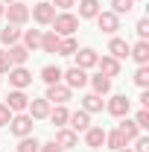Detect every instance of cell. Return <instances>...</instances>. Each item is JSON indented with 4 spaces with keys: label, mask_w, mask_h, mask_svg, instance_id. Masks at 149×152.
<instances>
[{
    "label": "cell",
    "mask_w": 149,
    "mask_h": 152,
    "mask_svg": "<svg viewBox=\"0 0 149 152\" xmlns=\"http://www.w3.org/2000/svg\"><path fill=\"white\" fill-rule=\"evenodd\" d=\"M26 105H29V96L23 94V91H18V88L6 96V108L9 111H26Z\"/></svg>",
    "instance_id": "8fae6325"
},
{
    "label": "cell",
    "mask_w": 149,
    "mask_h": 152,
    "mask_svg": "<svg viewBox=\"0 0 149 152\" xmlns=\"http://www.w3.org/2000/svg\"><path fill=\"white\" fill-rule=\"evenodd\" d=\"M3 12L9 15V23H15V26H20V23H26V20H29V6H26V3H18V0H15V3H9Z\"/></svg>",
    "instance_id": "3957f363"
},
{
    "label": "cell",
    "mask_w": 149,
    "mask_h": 152,
    "mask_svg": "<svg viewBox=\"0 0 149 152\" xmlns=\"http://www.w3.org/2000/svg\"><path fill=\"white\" fill-rule=\"evenodd\" d=\"M96 23H99L102 32L114 35V32L120 29V15H114V12H99V15H96Z\"/></svg>",
    "instance_id": "9c48e42d"
},
{
    "label": "cell",
    "mask_w": 149,
    "mask_h": 152,
    "mask_svg": "<svg viewBox=\"0 0 149 152\" xmlns=\"http://www.w3.org/2000/svg\"><path fill=\"white\" fill-rule=\"evenodd\" d=\"M18 38H20V29L15 26V23H9L6 29H0V41H3L6 47H12V44H18Z\"/></svg>",
    "instance_id": "603a6c76"
},
{
    "label": "cell",
    "mask_w": 149,
    "mask_h": 152,
    "mask_svg": "<svg viewBox=\"0 0 149 152\" xmlns=\"http://www.w3.org/2000/svg\"><path fill=\"white\" fill-rule=\"evenodd\" d=\"M73 56H76V67H82V70H88V67H96V58H99L93 50H88V47H85V50H76Z\"/></svg>",
    "instance_id": "9a60e30c"
},
{
    "label": "cell",
    "mask_w": 149,
    "mask_h": 152,
    "mask_svg": "<svg viewBox=\"0 0 149 152\" xmlns=\"http://www.w3.org/2000/svg\"><path fill=\"white\" fill-rule=\"evenodd\" d=\"M47 117H50V120H53L56 126H64V123H67V117H70V111H67L64 105H56V108L47 114Z\"/></svg>",
    "instance_id": "f1b7e54d"
},
{
    "label": "cell",
    "mask_w": 149,
    "mask_h": 152,
    "mask_svg": "<svg viewBox=\"0 0 149 152\" xmlns=\"http://www.w3.org/2000/svg\"><path fill=\"white\" fill-rule=\"evenodd\" d=\"M9 56H6V50H0V73H9Z\"/></svg>",
    "instance_id": "74e56055"
},
{
    "label": "cell",
    "mask_w": 149,
    "mask_h": 152,
    "mask_svg": "<svg viewBox=\"0 0 149 152\" xmlns=\"http://www.w3.org/2000/svg\"><path fill=\"white\" fill-rule=\"evenodd\" d=\"M85 143H88L91 149H99V146L105 143V129H99V126H91V129L85 132Z\"/></svg>",
    "instance_id": "2e32d148"
},
{
    "label": "cell",
    "mask_w": 149,
    "mask_h": 152,
    "mask_svg": "<svg viewBox=\"0 0 149 152\" xmlns=\"http://www.w3.org/2000/svg\"><path fill=\"white\" fill-rule=\"evenodd\" d=\"M114 152H131V149H126V146H123V149H114Z\"/></svg>",
    "instance_id": "60d3db41"
},
{
    "label": "cell",
    "mask_w": 149,
    "mask_h": 152,
    "mask_svg": "<svg viewBox=\"0 0 149 152\" xmlns=\"http://www.w3.org/2000/svg\"><path fill=\"white\" fill-rule=\"evenodd\" d=\"M26 111H29V117H32V120H44V117L50 114V102H47V99H29Z\"/></svg>",
    "instance_id": "5bb4252c"
},
{
    "label": "cell",
    "mask_w": 149,
    "mask_h": 152,
    "mask_svg": "<svg viewBox=\"0 0 149 152\" xmlns=\"http://www.w3.org/2000/svg\"><path fill=\"white\" fill-rule=\"evenodd\" d=\"M134 152H149V137H134Z\"/></svg>",
    "instance_id": "8d00e7d4"
},
{
    "label": "cell",
    "mask_w": 149,
    "mask_h": 152,
    "mask_svg": "<svg viewBox=\"0 0 149 152\" xmlns=\"http://www.w3.org/2000/svg\"><path fill=\"white\" fill-rule=\"evenodd\" d=\"M61 79H64V85L73 91V88H85L88 85V73L82 70V67H70V70H61Z\"/></svg>",
    "instance_id": "277c9868"
},
{
    "label": "cell",
    "mask_w": 149,
    "mask_h": 152,
    "mask_svg": "<svg viewBox=\"0 0 149 152\" xmlns=\"http://www.w3.org/2000/svg\"><path fill=\"white\" fill-rule=\"evenodd\" d=\"M0 3H15V0H0Z\"/></svg>",
    "instance_id": "7bdbcfd3"
},
{
    "label": "cell",
    "mask_w": 149,
    "mask_h": 152,
    "mask_svg": "<svg viewBox=\"0 0 149 152\" xmlns=\"http://www.w3.org/2000/svg\"><path fill=\"white\" fill-rule=\"evenodd\" d=\"M129 108H131V102H129L126 94H114L111 99H108V114H114V117H126Z\"/></svg>",
    "instance_id": "ba28073f"
},
{
    "label": "cell",
    "mask_w": 149,
    "mask_h": 152,
    "mask_svg": "<svg viewBox=\"0 0 149 152\" xmlns=\"http://www.w3.org/2000/svg\"><path fill=\"white\" fill-rule=\"evenodd\" d=\"M6 56H9V64H12V67H23L26 58H29V50H26L23 44H12Z\"/></svg>",
    "instance_id": "7c38bea8"
},
{
    "label": "cell",
    "mask_w": 149,
    "mask_h": 152,
    "mask_svg": "<svg viewBox=\"0 0 149 152\" xmlns=\"http://www.w3.org/2000/svg\"><path fill=\"white\" fill-rule=\"evenodd\" d=\"M91 85H93V94H108V91H111V79H108V76H102V73H96L91 79Z\"/></svg>",
    "instance_id": "cb8c5ba5"
},
{
    "label": "cell",
    "mask_w": 149,
    "mask_h": 152,
    "mask_svg": "<svg viewBox=\"0 0 149 152\" xmlns=\"http://www.w3.org/2000/svg\"><path fill=\"white\" fill-rule=\"evenodd\" d=\"M105 143H108V149H123V146H126L129 140H126L123 134L114 129V132H105Z\"/></svg>",
    "instance_id": "4316f807"
},
{
    "label": "cell",
    "mask_w": 149,
    "mask_h": 152,
    "mask_svg": "<svg viewBox=\"0 0 149 152\" xmlns=\"http://www.w3.org/2000/svg\"><path fill=\"white\" fill-rule=\"evenodd\" d=\"M9 85L18 88V91H23L26 85H32V73L26 67H9Z\"/></svg>",
    "instance_id": "8992f818"
},
{
    "label": "cell",
    "mask_w": 149,
    "mask_h": 152,
    "mask_svg": "<svg viewBox=\"0 0 149 152\" xmlns=\"http://www.w3.org/2000/svg\"><path fill=\"white\" fill-rule=\"evenodd\" d=\"M102 9H99V0H82L79 3V18H96Z\"/></svg>",
    "instance_id": "44dd1931"
},
{
    "label": "cell",
    "mask_w": 149,
    "mask_h": 152,
    "mask_svg": "<svg viewBox=\"0 0 149 152\" xmlns=\"http://www.w3.org/2000/svg\"><path fill=\"white\" fill-rule=\"evenodd\" d=\"M76 29H79V18H76V15H70V12H61V15H56V18H53V32H56L58 38L64 35H73Z\"/></svg>",
    "instance_id": "6da1fadb"
},
{
    "label": "cell",
    "mask_w": 149,
    "mask_h": 152,
    "mask_svg": "<svg viewBox=\"0 0 149 152\" xmlns=\"http://www.w3.org/2000/svg\"><path fill=\"white\" fill-rule=\"evenodd\" d=\"M50 6H58V9H64V12H67V9L73 6V0H50Z\"/></svg>",
    "instance_id": "ab89813d"
},
{
    "label": "cell",
    "mask_w": 149,
    "mask_h": 152,
    "mask_svg": "<svg viewBox=\"0 0 149 152\" xmlns=\"http://www.w3.org/2000/svg\"><path fill=\"white\" fill-rule=\"evenodd\" d=\"M67 123H70V132H88L91 129V114L88 111H73L67 117Z\"/></svg>",
    "instance_id": "30bf717a"
},
{
    "label": "cell",
    "mask_w": 149,
    "mask_h": 152,
    "mask_svg": "<svg viewBox=\"0 0 149 152\" xmlns=\"http://www.w3.org/2000/svg\"><path fill=\"white\" fill-rule=\"evenodd\" d=\"M58 41H61V38H58L56 32L41 35V50H44V53H58Z\"/></svg>",
    "instance_id": "d4e9b609"
},
{
    "label": "cell",
    "mask_w": 149,
    "mask_h": 152,
    "mask_svg": "<svg viewBox=\"0 0 149 152\" xmlns=\"http://www.w3.org/2000/svg\"><path fill=\"white\" fill-rule=\"evenodd\" d=\"M9 129H12V134H18V137L32 134V117H29V114H18V117H12V120H9Z\"/></svg>",
    "instance_id": "5b68a950"
},
{
    "label": "cell",
    "mask_w": 149,
    "mask_h": 152,
    "mask_svg": "<svg viewBox=\"0 0 149 152\" xmlns=\"http://www.w3.org/2000/svg\"><path fill=\"white\" fill-rule=\"evenodd\" d=\"M29 15L35 18V23H41V26H47V23H53V18H56V6H50V3L38 0L35 6H32V12H29Z\"/></svg>",
    "instance_id": "7a4b0ae2"
},
{
    "label": "cell",
    "mask_w": 149,
    "mask_h": 152,
    "mask_svg": "<svg viewBox=\"0 0 149 152\" xmlns=\"http://www.w3.org/2000/svg\"><path fill=\"white\" fill-rule=\"evenodd\" d=\"M96 67H99V73L108 76V79L120 73V61H117L114 56H102V58H96Z\"/></svg>",
    "instance_id": "4fadbf2b"
},
{
    "label": "cell",
    "mask_w": 149,
    "mask_h": 152,
    "mask_svg": "<svg viewBox=\"0 0 149 152\" xmlns=\"http://www.w3.org/2000/svg\"><path fill=\"white\" fill-rule=\"evenodd\" d=\"M3 9H6V6H3V3H0V18H3Z\"/></svg>",
    "instance_id": "b9f144b4"
},
{
    "label": "cell",
    "mask_w": 149,
    "mask_h": 152,
    "mask_svg": "<svg viewBox=\"0 0 149 152\" xmlns=\"http://www.w3.org/2000/svg\"><path fill=\"white\" fill-rule=\"evenodd\" d=\"M134 85H140V88H146V85H149V67H146V64L137 67V73H134Z\"/></svg>",
    "instance_id": "d6a6232c"
},
{
    "label": "cell",
    "mask_w": 149,
    "mask_h": 152,
    "mask_svg": "<svg viewBox=\"0 0 149 152\" xmlns=\"http://www.w3.org/2000/svg\"><path fill=\"white\" fill-rule=\"evenodd\" d=\"M108 53H111L117 61H120V58H129V44H126L123 38H111V41H108Z\"/></svg>",
    "instance_id": "ac0fdd59"
},
{
    "label": "cell",
    "mask_w": 149,
    "mask_h": 152,
    "mask_svg": "<svg viewBox=\"0 0 149 152\" xmlns=\"http://www.w3.org/2000/svg\"><path fill=\"white\" fill-rule=\"evenodd\" d=\"M38 146H41V143H38L32 134H26V137L18 140V152H38Z\"/></svg>",
    "instance_id": "f546056e"
},
{
    "label": "cell",
    "mask_w": 149,
    "mask_h": 152,
    "mask_svg": "<svg viewBox=\"0 0 149 152\" xmlns=\"http://www.w3.org/2000/svg\"><path fill=\"white\" fill-rule=\"evenodd\" d=\"M134 123H137V129H146V126H149V111H146V108H140V111H137Z\"/></svg>",
    "instance_id": "836d02e7"
},
{
    "label": "cell",
    "mask_w": 149,
    "mask_h": 152,
    "mask_svg": "<svg viewBox=\"0 0 149 152\" xmlns=\"http://www.w3.org/2000/svg\"><path fill=\"white\" fill-rule=\"evenodd\" d=\"M111 12L114 15H126V12H131V6H134V0H111Z\"/></svg>",
    "instance_id": "1f68e13d"
},
{
    "label": "cell",
    "mask_w": 149,
    "mask_h": 152,
    "mask_svg": "<svg viewBox=\"0 0 149 152\" xmlns=\"http://www.w3.org/2000/svg\"><path fill=\"white\" fill-rule=\"evenodd\" d=\"M82 111H88V114L102 111V96L99 94H85L82 96Z\"/></svg>",
    "instance_id": "d6986e66"
},
{
    "label": "cell",
    "mask_w": 149,
    "mask_h": 152,
    "mask_svg": "<svg viewBox=\"0 0 149 152\" xmlns=\"http://www.w3.org/2000/svg\"><path fill=\"white\" fill-rule=\"evenodd\" d=\"M117 132L123 134V137H126V140H134V137H137V134H140V129H137V123H134V120H123V123H120V129H117Z\"/></svg>",
    "instance_id": "484cf974"
},
{
    "label": "cell",
    "mask_w": 149,
    "mask_h": 152,
    "mask_svg": "<svg viewBox=\"0 0 149 152\" xmlns=\"http://www.w3.org/2000/svg\"><path fill=\"white\" fill-rule=\"evenodd\" d=\"M76 132H70V129H61V132L56 134V146H61V149H73L76 146Z\"/></svg>",
    "instance_id": "ffe728a7"
},
{
    "label": "cell",
    "mask_w": 149,
    "mask_h": 152,
    "mask_svg": "<svg viewBox=\"0 0 149 152\" xmlns=\"http://www.w3.org/2000/svg\"><path fill=\"white\" fill-rule=\"evenodd\" d=\"M129 56L137 61V64H146L149 61V41H137L134 47H129Z\"/></svg>",
    "instance_id": "e0dca14e"
},
{
    "label": "cell",
    "mask_w": 149,
    "mask_h": 152,
    "mask_svg": "<svg viewBox=\"0 0 149 152\" xmlns=\"http://www.w3.org/2000/svg\"><path fill=\"white\" fill-rule=\"evenodd\" d=\"M47 102H56V105H64L67 99H70V88L67 85H47V96H44Z\"/></svg>",
    "instance_id": "52a82bcc"
},
{
    "label": "cell",
    "mask_w": 149,
    "mask_h": 152,
    "mask_svg": "<svg viewBox=\"0 0 149 152\" xmlns=\"http://www.w3.org/2000/svg\"><path fill=\"white\" fill-rule=\"evenodd\" d=\"M41 79H44L47 85H58V82H61V67H56V64L41 67Z\"/></svg>",
    "instance_id": "7402d4cb"
},
{
    "label": "cell",
    "mask_w": 149,
    "mask_h": 152,
    "mask_svg": "<svg viewBox=\"0 0 149 152\" xmlns=\"http://www.w3.org/2000/svg\"><path fill=\"white\" fill-rule=\"evenodd\" d=\"M76 50H79V47H76V41L70 35L67 38H61V41H58V56H73Z\"/></svg>",
    "instance_id": "4dcf8cb0"
},
{
    "label": "cell",
    "mask_w": 149,
    "mask_h": 152,
    "mask_svg": "<svg viewBox=\"0 0 149 152\" xmlns=\"http://www.w3.org/2000/svg\"><path fill=\"white\" fill-rule=\"evenodd\" d=\"M137 35H140V41H146V38H149V20L146 18L137 20Z\"/></svg>",
    "instance_id": "e575fe53"
},
{
    "label": "cell",
    "mask_w": 149,
    "mask_h": 152,
    "mask_svg": "<svg viewBox=\"0 0 149 152\" xmlns=\"http://www.w3.org/2000/svg\"><path fill=\"white\" fill-rule=\"evenodd\" d=\"M23 47H26V50L41 47V32H38V29H26V32H23Z\"/></svg>",
    "instance_id": "83f0119b"
},
{
    "label": "cell",
    "mask_w": 149,
    "mask_h": 152,
    "mask_svg": "<svg viewBox=\"0 0 149 152\" xmlns=\"http://www.w3.org/2000/svg\"><path fill=\"white\" fill-rule=\"evenodd\" d=\"M38 152H61V146H56V140H50V143H41Z\"/></svg>",
    "instance_id": "f35d334b"
},
{
    "label": "cell",
    "mask_w": 149,
    "mask_h": 152,
    "mask_svg": "<svg viewBox=\"0 0 149 152\" xmlns=\"http://www.w3.org/2000/svg\"><path fill=\"white\" fill-rule=\"evenodd\" d=\"M9 120H12V111L6 108V102H0V126H9Z\"/></svg>",
    "instance_id": "d590c367"
}]
</instances>
